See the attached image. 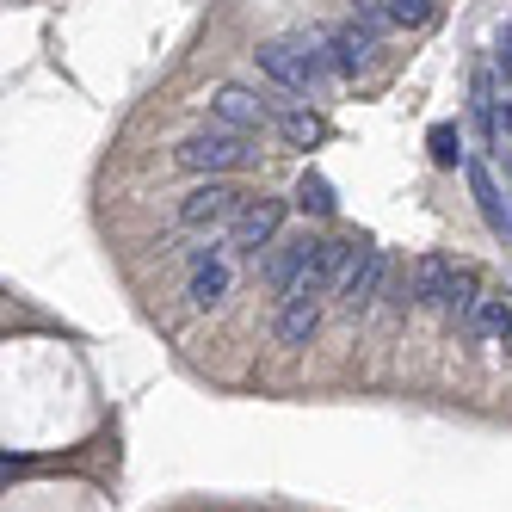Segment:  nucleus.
Wrapping results in <instances>:
<instances>
[{
	"label": "nucleus",
	"mask_w": 512,
	"mask_h": 512,
	"mask_svg": "<svg viewBox=\"0 0 512 512\" xmlns=\"http://www.w3.org/2000/svg\"><path fill=\"white\" fill-rule=\"evenodd\" d=\"M253 56H260V68H266L278 87H297V93L315 87V81H321V68L334 62V56H327L321 44H309V38H272V44L253 50Z\"/></svg>",
	"instance_id": "nucleus-1"
},
{
	"label": "nucleus",
	"mask_w": 512,
	"mask_h": 512,
	"mask_svg": "<svg viewBox=\"0 0 512 512\" xmlns=\"http://www.w3.org/2000/svg\"><path fill=\"white\" fill-rule=\"evenodd\" d=\"M247 161H253V149L241 142V130H198L179 142V167H192V173H235Z\"/></svg>",
	"instance_id": "nucleus-2"
},
{
	"label": "nucleus",
	"mask_w": 512,
	"mask_h": 512,
	"mask_svg": "<svg viewBox=\"0 0 512 512\" xmlns=\"http://www.w3.org/2000/svg\"><path fill=\"white\" fill-rule=\"evenodd\" d=\"M241 210H247V192L223 186V179H204V186L186 192V204H179V223L186 229H216V223H235Z\"/></svg>",
	"instance_id": "nucleus-3"
},
{
	"label": "nucleus",
	"mask_w": 512,
	"mask_h": 512,
	"mask_svg": "<svg viewBox=\"0 0 512 512\" xmlns=\"http://www.w3.org/2000/svg\"><path fill=\"white\" fill-rule=\"evenodd\" d=\"M383 278H389V253H383V247H358L352 266H346V278L334 284V297H340L346 309H371L377 290H383Z\"/></svg>",
	"instance_id": "nucleus-4"
},
{
	"label": "nucleus",
	"mask_w": 512,
	"mask_h": 512,
	"mask_svg": "<svg viewBox=\"0 0 512 512\" xmlns=\"http://www.w3.org/2000/svg\"><path fill=\"white\" fill-rule=\"evenodd\" d=\"M278 229H284V204H278V198H247V210L229 223V247L260 253V247L278 241Z\"/></svg>",
	"instance_id": "nucleus-5"
},
{
	"label": "nucleus",
	"mask_w": 512,
	"mask_h": 512,
	"mask_svg": "<svg viewBox=\"0 0 512 512\" xmlns=\"http://www.w3.org/2000/svg\"><path fill=\"white\" fill-rule=\"evenodd\" d=\"M315 253H321V241H284L278 253H272V266H266V278H272V290H278V297L290 303V297H297V284H303V272L315 266Z\"/></svg>",
	"instance_id": "nucleus-6"
},
{
	"label": "nucleus",
	"mask_w": 512,
	"mask_h": 512,
	"mask_svg": "<svg viewBox=\"0 0 512 512\" xmlns=\"http://www.w3.org/2000/svg\"><path fill=\"white\" fill-rule=\"evenodd\" d=\"M327 56H334L340 75H364V68H371V56H377V31H364V25L352 19V25H340L334 38H327Z\"/></svg>",
	"instance_id": "nucleus-7"
},
{
	"label": "nucleus",
	"mask_w": 512,
	"mask_h": 512,
	"mask_svg": "<svg viewBox=\"0 0 512 512\" xmlns=\"http://www.w3.org/2000/svg\"><path fill=\"white\" fill-rule=\"evenodd\" d=\"M210 112L223 118L229 130H260L266 124V99H253L247 87H216L210 93Z\"/></svg>",
	"instance_id": "nucleus-8"
},
{
	"label": "nucleus",
	"mask_w": 512,
	"mask_h": 512,
	"mask_svg": "<svg viewBox=\"0 0 512 512\" xmlns=\"http://www.w3.org/2000/svg\"><path fill=\"white\" fill-rule=\"evenodd\" d=\"M451 278H457V266L445 260V253H426V260L414 266L408 297H414V303H426V309H445V290H451Z\"/></svg>",
	"instance_id": "nucleus-9"
},
{
	"label": "nucleus",
	"mask_w": 512,
	"mask_h": 512,
	"mask_svg": "<svg viewBox=\"0 0 512 512\" xmlns=\"http://www.w3.org/2000/svg\"><path fill=\"white\" fill-rule=\"evenodd\" d=\"M315 327H321V303H315V297H297V303H284L272 340H278V346H309Z\"/></svg>",
	"instance_id": "nucleus-10"
},
{
	"label": "nucleus",
	"mask_w": 512,
	"mask_h": 512,
	"mask_svg": "<svg viewBox=\"0 0 512 512\" xmlns=\"http://www.w3.org/2000/svg\"><path fill=\"white\" fill-rule=\"evenodd\" d=\"M223 297H229V266L210 260V253H198V266H192V303L198 309H216Z\"/></svg>",
	"instance_id": "nucleus-11"
},
{
	"label": "nucleus",
	"mask_w": 512,
	"mask_h": 512,
	"mask_svg": "<svg viewBox=\"0 0 512 512\" xmlns=\"http://www.w3.org/2000/svg\"><path fill=\"white\" fill-rule=\"evenodd\" d=\"M469 192H475V204H482L488 229H494V235H512V216H506V204H500V192H494V179H488L482 161H469Z\"/></svg>",
	"instance_id": "nucleus-12"
},
{
	"label": "nucleus",
	"mask_w": 512,
	"mask_h": 512,
	"mask_svg": "<svg viewBox=\"0 0 512 512\" xmlns=\"http://www.w3.org/2000/svg\"><path fill=\"white\" fill-rule=\"evenodd\" d=\"M469 327L482 340H512V303L506 297H482V303H475V315H469Z\"/></svg>",
	"instance_id": "nucleus-13"
},
{
	"label": "nucleus",
	"mask_w": 512,
	"mask_h": 512,
	"mask_svg": "<svg viewBox=\"0 0 512 512\" xmlns=\"http://www.w3.org/2000/svg\"><path fill=\"white\" fill-rule=\"evenodd\" d=\"M278 130H284L290 149H309V142H321V136H327V118H315V112H284V118H278Z\"/></svg>",
	"instance_id": "nucleus-14"
},
{
	"label": "nucleus",
	"mask_w": 512,
	"mask_h": 512,
	"mask_svg": "<svg viewBox=\"0 0 512 512\" xmlns=\"http://www.w3.org/2000/svg\"><path fill=\"white\" fill-rule=\"evenodd\" d=\"M475 303H482V297H475V272L457 266V278H451V290H445V315H451V321H469Z\"/></svg>",
	"instance_id": "nucleus-15"
},
{
	"label": "nucleus",
	"mask_w": 512,
	"mask_h": 512,
	"mask_svg": "<svg viewBox=\"0 0 512 512\" xmlns=\"http://www.w3.org/2000/svg\"><path fill=\"white\" fill-rule=\"evenodd\" d=\"M297 204H303L309 216H334V186H327L321 173H303V179H297Z\"/></svg>",
	"instance_id": "nucleus-16"
},
{
	"label": "nucleus",
	"mask_w": 512,
	"mask_h": 512,
	"mask_svg": "<svg viewBox=\"0 0 512 512\" xmlns=\"http://www.w3.org/2000/svg\"><path fill=\"white\" fill-rule=\"evenodd\" d=\"M426 149H432L438 167H457V161H463V136H457V124H432V130H426Z\"/></svg>",
	"instance_id": "nucleus-17"
},
{
	"label": "nucleus",
	"mask_w": 512,
	"mask_h": 512,
	"mask_svg": "<svg viewBox=\"0 0 512 512\" xmlns=\"http://www.w3.org/2000/svg\"><path fill=\"white\" fill-rule=\"evenodd\" d=\"M469 99H475V118H482V130H488V142L500 136V112H494V75L482 68L475 75V87H469Z\"/></svg>",
	"instance_id": "nucleus-18"
},
{
	"label": "nucleus",
	"mask_w": 512,
	"mask_h": 512,
	"mask_svg": "<svg viewBox=\"0 0 512 512\" xmlns=\"http://www.w3.org/2000/svg\"><path fill=\"white\" fill-rule=\"evenodd\" d=\"M389 19L408 25V31H426L438 19V7H432V0H389Z\"/></svg>",
	"instance_id": "nucleus-19"
},
{
	"label": "nucleus",
	"mask_w": 512,
	"mask_h": 512,
	"mask_svg": "<svg viewBox=\"0 0 512 512\" xmlns=\"http://www.w3.org/2000/svg\"><path fill=\"white\" fill-rule=\"evenodd\" d=\"M352 13H358V25H364V31H377V38L395 25V19H389V0H352Z\"/></svg>",
	"instance_id": "nucleus-20"
},
{
	"label": "nucleus",
	"mask_w": 512,
	"mask_h": 512,
	"mask_svg": "<svg viewBox=\"0 0 512 512\" xmlns=\"http://www.w3.org/2000/svg\"><path fill=\"white\" fill-rule=\"evenodd\" d=\"M494 62H500V75L512 81V31H506V38H500V56H494Z\"/></svg>",
	"instance_id": "nucleus-21"
},
{
	"label": "nucleus",
	"mask_w": 512,
	"mask_h": 512,
	"mask_svg": "<svg viewBox=\"0 0 512 512\" xmlns=\"http://www.w3.org/2000/svg\"><path fill=\"white\" fill-rule=\"evenodd\" d=\"M500 124H506V130H512V105H506V118H500Z\"/></svg>",
	"instance_id": "nucleus-22"
}]
</instances>
